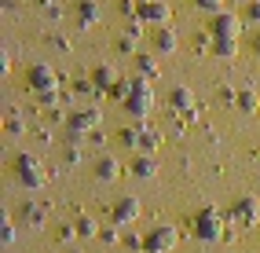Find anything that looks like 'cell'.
<instances>
[{"mask_svg": "<svg viewBox=\"0 0 260 253\" xmlns=\"http://www.w3.org/2000/svg\"><path fill=\"white\" fill-rule=\"evenodd\" d=\"M136 19H140V22H150V26H169L172 8L165 4V0H143L140 11H136Z\"/></svg>", "mask_w": 260, "mask_h": 253, "instance_id": "cell-4", "label": "cell"}, {"mask_svg": "<svg viewBox=\"0 0 260 253\" xmlns=\"http://www.w3.org/2000/svg\"><path fill=\"white\" fill-rule=\"evenodd\" d=\"M246 22H260V0H249L246 4Z\"/></svg>", "mask_w": 260, "mask_h": 253, "instance_id": "cell-24", "label": "cell"}, {"mask_svg": "<svg viewBox=\"0 0 260 253\" xmlns=\"http://www.w3.org/2000/svg\"><path fill=\"white\" fill-rule=\"evenodd\" d=\"M95 220H92V216H81V220H77V235H88V239H92V235H95Z\"/></svg>", "mask_w": 260, "mask_h": 253, "instance_id": "cell-23", "label": "cell"}, {"mask_svg": "<svg viewBox=\"0 0 260 253\" xmlns=\"http://www.w3.org/2000/svg\"><path fill=\"white\" fill-rule=\"evenodd\" d=\"M95 22H99V4H95V0H81V4H77V26L88 29Z\"/></svg>", "mask_w": 260, "mask_h": 253, "instance_id": "cell-12", "label": "cell"}, {"mask_svg": "<svg viewBox=\"0 0 260 253\" xmlns=\"http://www.w3.org/2000/svg\"><path fill=\"white\" fill-rule=\"evenodd\" d=\"M99 110L95 107H88V110H77V114H70L66 117V125H70V143H77L81 140V132H88V129H95L99 125Z\"/></svg>", "mask_w": 260, "mask_h": 253, "instance_id": "cell-7", "label": "cell"}, {"mask_svg": "<svg viewBox=\"0 0 260 253\" xmlns=\"http://www.w3.org/2000/svg\"><path fill=\"white\" fill-rule=\"evenodd\" d=\"M140 4H143V0H140Z\"/></svg>", "mask_w": 260, "mask_h": 253, "instance_id": "cell-34", "label": "cell"}, {"mask_svg": "<svg viewBox=\"0 0 260 253\" xmlns=\"http://www.w3.org/2000/svg\"><path fill=\"white\" fill-rule=\"evenodd\" d=\"M125 246H128V249H140L143 239H140V235H125Z\"/></svg>", "mask_w": 260, "mask_h": 253, "instance_id": "cell-28", "label": "cell"}, {"mask_svg": "<svg viewBox=\"0 0 260 253\" xmlns=\"http://www.w3.org/2000/svg\"><path fill=\"white\" fill-rule=\"evenodd\" d=\"M253 154H256V162H260V147H256V150H253Z\"/></svg>", "mask_w": 260, "mask_h": 253, "instance_id": "cell-32", "label": "cell"}, {"mask_svg": "<svg viewBox=\"0 0 260 253\" xmlns=\"http://www.w3.org/2000/svg\"><path fill=\"white\" fill-rule=\"evenodd\" d=\"M59 239H62V242H66V239H74V228H70V224H62V228H59Z\"/></svg>", "mask_w": 260, "mask_h": 253, "instance_id": "cell-31", "label": "cell"}, {"mask_svg": "<svg viewBox=\"0 0 260 253\" xmlns=\"http://www.w3.org/2000/svg\"><path fill=\"white\" fill-rule=\"evenodd\" d=\"M169 103H172V110H190V107H194V96H190L187 88H172Z\"/></svg>", "mask_w": 260, "mask_h": 253, "instance_id": "cell-15", "label": "cell"}, {"mask_svg": "<svg viewBox=\"0 0 260 253\" xmlns=\"http://www.w3.org/2000/svg\"><path fill=\"white\" fill-rule=\"evenodd\" d=\"M238 29H242V19H235V15H228V11L213 15V22H209V33L216 41H235Z\"/></svg>", "mask_w": 260, "mask_h": 253, "instance_id": "cell-8", "label": "cell"}, {"mask_svg": "<svg viewBox=\"0 0 260 253\" xmlns=\"http://www.w3.org/2000/svg\"><path fill=\"white\" fill-rule=\"evenodd\" d=\"M235 103H238L242 110H249V114H253V110H260V96L246 88V92H238V99H235Z\"/></svg>", "mask_w": 260, "mask_h": 253, "instance_id": "cell-17", "label": "cell"}, {"mask_svg": "<svg viewBox=\"0 0 260 253\" xmlns=\"http://www.w3.org/2000/svg\"><path fill=\"white\" fill-rule=\"evenodd\" d=\"M125 110H128L132 117H147V114L154 110V92H150L147 81H140V77L132 81V92H128V99H125Z\"/></svg>", "mask_w": 260, "mask_h": 253, "instance_id": "cell-1", "label": "cell"}, {"mask_svg": "<svg viewBox=\"0 0 260 253\" xmlns=\"http://www.w3.org/2000/svg\"><path fill=\"white\" fill-rule=\"evenodd\" d=\"M15 176H19L26 187H44V165H41V158H33V154H19L15 158Z\"/></svg>", "mask_w": 260, "mask_h": 253, "instance_id": "cell-2", "label": "cell"}, {"mask_svg": "<svg viewBox=\"0 0 260 253\" xmlns=\"http://www.w3.org/2000/svg\"><path fill=\"white\" fill-rule=\"evenodd\" d=\"M150 44H154V52H158V55H172V52H176V44H180V37H176V29H172V26H154Z\"/></svg>", "mask_w": 260, "mask_h": 253, "instance_id": "cell-9", "label": "cell"}, {"mask_svg": "<svg viewBox=\"0 0 260 253\" xmlns=\"http://www.w3.org/2000/svg\"><path fill=\"white\" fill-rule=\"evenodd\" d=\"M231 220L235 224H256L260 220V202L256 198H238V206L231 209Z\"/></svg>", "mask_w": 260, "mask_h": 253, "instance_id": "cell-10", "label": "cell"}, {"mask_svg": "<svg viewBox=\"0 0 260 253\" xmlns=\"http://www.w3.org/2000/svg\"><path fill=\"white\" fill-rule=\"evenodd\" d=\"M213 52H216V55H223V59L235 55V41H216V37H213Z\"/></svg>", "mask_w": 260, "mask_h": 253, "instance_id": "cell-22", "label": "cell"}, {"mask_svg": "<svg viewBox=\"0 0 260 253\" xmlns=\"http://www.w3.org/2000/svg\"><path fill=\"white\" fill-rule=\"evenodd\" d=\"M161 143V136L158 132H150V129H140V150H154Z\"/></svg>", "mask_w": 260, "mask_h": 253, "instance_id": "cell-19", "label": "cell"}, {"mask_svg": "<svg viewBox=\"0 0 260 253\" xmlns=\"http://www.w3.org/2000/svg\"><path fill=\"white\" fill-rule=\"evenodd\" d=\"M110 216L117 224H132V220H140V198H117L114 202V209Z\"/></svg>", "mask_w": 260, "mask_h": 253, "instance_id": "cell-11", "label": "cell"}, {"mask_svg": "<svg viewBox=\"0 0 260 253\" xmlns=\"http://www.w3.org/2000/svg\"><path fill=\"white\" fill-rule=\"evenodd\" d=\"M194 235L198 239H209V242H216V239H223V220H220V213L216 209H205V213H198L194 216Z\"/></svg>", "mask_w": 260, "mask_h": 253, "instance_id": "cell-3", "label": "cell"}, {"mask_svg": "<svg viewBox=\"0 0 260 253\" xmlns=\"http://www.w3.org/2000/svg\"><path fill=\"white\" fill-rule=\"evenodd\" d=\"M117 176H121L117 158H99V162H95V180H99V183H110V180H117Z\"/></svg>", "mask_w": 260, "mask_h": 253, "instance_id": "cell-13", "label": "cell"}, {"mask_svg": "<svg viewBox=\"0 0 260 253\" xmlns=\"http://www.w3.org/2000/svg\"><path fill=\"white\" fill-rule=\"evenodd\" d=\"M256 52H260V33H256Z\"/></svg>", "mask_w": 260, "mask_h": 253, "instance_id": "cell-33", "label": "cell"}, {"mask_svg": "<svg viewBox=\"0 0 260 253\" xmlns=\"http://www.w3.org/2000/svg\"><path fill=\"white\" fill-rule=\"evenodd\" d=\"M4 242H15V224L4 220Z\"/></svg>", "mask_w": 260, "mask_h": 253, "instance_id": "cell-29", "label": "cell"}, {"mask_svg": "<svg viewBox=\"0 0 260 253\" xmlns=\"http://www.w3.org/2000/svg\"><path fill=\"white\" fill-rule=\"evenodd\" d=\"M154 173H158V165H154L150 158H136V165H132V176L136 180H150Z\"/></svg>", "mask_w": 260, "mask_h": 253, "instance_id": "cell-16", "label": "cell"}, {"mask_svg": "<svg viewBox=\"0 0 260 253\" xmlns=\"http://www.w3.org/2000/svg\"><path fill=\"white\" fill-rule=\"evenodd\" d=\"M198 8H205V11H213V15H220V8H223V0H194Z\"/></svg>", "mask_w": 260, "mask_h": 253, "instance_id": "cell-25", "label": "cell"}, {"mask_svg": "<svg viewBox=\"0 0 260 253\" xmlns=\"http://www.w3.org/2000/svg\"><path fill=\"white\" fill-rule=\"evenodd\" d=\"M92 81L99 84V88H114V84H117L121 77L114 74V66H95V74H92Z\"/></svg>", "mask_w": 260, "mask_h": 253, "instance_id": "cell-14", "label": "cell"}, {"mask_svg": "<svg viewBox=\"0 0 260 253\" xmlns=\"http://www.w3.org/2000/svg\"><path fill=\"white\" fill-rule=\"evenodd\" d=\"M143 246H147V253H172V249H176V228H154V231H147Z\"/></svg>", "mask_w": 260, "mask_h": 253, "instance_id": "cell-6", "label": "cell"}, {"mask_svg": "<svg viewBox=\"0 0 260 253\" xmlns=\"http://www.w3.org/2000/svg\"><path fill=\"white\" fill-rule=\"evenodd\" d=\"M62 158H66V165H77V162H81V150H77V147H66Z\"/></svg>", "mask_w": 260, "mask_h": 253, "instance_id": "cell-26", "label": "cell"}, {"mask_svg": "<svg viewBox=\"0 0 260 253\" xmlns=\"http://www.w3.org/2000/svg\"><path fill=\"white\" fill-rule=\"evenodd\" d=\"M26 81H29V88H33V92H55V88H59V74L51 70V66H44V62L29 66Z\"/></svg>", "mask_w": 260, "mask_h": 253, "instance_id": "cell-5", "label": "cell"}, {"mask_svg": "<svg viewBox=\"0 0 260 253\" xmlns=\"http://www.w3.org/2000/svg\"><path fill=\"white\" fill-rule=\"evenodd\" d=\"M4 129H8V136H22V132H26L29 125L22 121L19 114H8V121H4Z\"/></svg>", "mask_w": 260, "mask_h": 253, "instance_id": "cell-18", "label": "cell"}, {"mask_svg": "<svg viewBox=\"0 0 260 253\" xmlns=\"http://www.w3.org/2000/svg\"><path fill=\"white\" fill-rule=\"evenodd\" d=\"M99 239L107 242V246H114V242H117V231H114V228H107V231H99Z\"/></svg>", "mask_w": 260, "mask_h": 253, "instance_id": "cell-27", "label": "cell"}, {"mask_svg": "<svg viewBox=\"0 0 260 253\" xmlns=\"http://www.w3.org/2000/svg\"><path fill=\"white\" fill-rule=\"evenodd\" d=\"M22 220H26V224H44V209H37V206H22Z\"/></svg>", "mask_w": 260, "mask_h": 253, "instance_id": "cell-21", "label": "cell"}, {"mask_svg": "<svg viewBox=\"0 0 260 253\" xmlns=\"http://www.w3.org/2000/svg\"><path fill=\"white\" fill-rule=\"evenodd\" d=\"M136 66H140V74H147V77H158V62H154L150 55H136Z\"/></svg>", "mask_w": 260, "mask_h": 253, "instance_id": "cell-20", "label": "cell"}, {"mask_svg": "<svg viewBox=\"0 0 260 253\" xmlns=\"http://www.w3.org/2000/svg\"><path fill=\"white\" fill-rule=\"evenodd\" d=\"M256 114H260V110H256Z\"/></svg>", "mask_w": 260, "mask_h": 253, "instance_id": "cell-35", "label": "cell"}, {"mask_svg": "<svg viewBox=\"0 0 260 253\" xmlns=\"http://www.w3.org/2000/svg\"><path fill=\"white\" fill-rule=\"evenodd\" d=\"M37 96H41V103H44V107H51V103H55V99H59L55 92H37Z\"/></svg>", "mask_w": 260, "mask_h": 253, "instance_id": "cell-30", "label": "cell"}]
</instances>
